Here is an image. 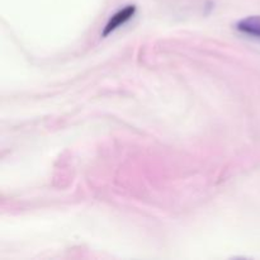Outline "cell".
<instances>
[{"label":"cell","mask_w":260,"mask_h":260,"mask_svg":"<svg viewBox=\"0 0 260 260\" xmlns=\"http://www.w3.org/2000/svg\"><path fill=\"white\" fill-rule=\"evenodd\" d=\"M135 13H136V7H135V5H127L126 8L118 10L116 14L112 15L111 19L108 20V23H107L106 27H104L103 33H102V35H103V37L111 35L113 30H116L117 28H119L121 25L126 24L129 19H132V17L135 15Z\"/></svg>","instance_id":"1"},{"label":"cell","mask_w":260,"mask_h":260,"mask_svg":"<svg viewBox=\"0 0 260 260\" xmlns=\"http://www.w3.org/2000/svg\"><path fill=\"white\" fill-rule=\"evenodd\" d=\"M236 29L244 35L260 38V17H248L236 23Z\"/></svg>","instance_id":"2"}]
</instances>
